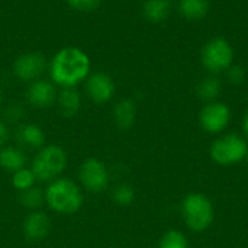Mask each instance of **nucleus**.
<instances>
[{
	"label": "nucleus",
	"instance_id": "f257e3e1",
	"mask_svg": "<svg viewBox=\"0 0 248 248\" xmlns=\"http://www.w3.org/2000/svg\"><path fill=\"white\" fill-rule=\"evenodd\" d=\"M51 78L62 89L76 87L89 76L90 60L87 54L78 48H64L55 54L51 62Z\"/></svg>",
	"mask_w": 248,
	"mask_h": 248
},
{
	"label": "nucleus",
	"instance_id": "f03ea898",
	"mask_svg": "<svg viewBox=\"0 0 248 248\" xmlns=\"http://www.w3.org/2000/svg\"><path fill=\"white\" fill-rule=\"evenodd\" d=\"M83 201L81 187L67 177H58L49 182L45 189V203L60 215H74L81 209Z\"/></svg>",
	"mask_w": 248,
	"mask_h": 248
},
{
	"label": "nucleus",
	"instance_id": "7ed1b4c3",
	"mask_svg": "<svg viewBox=\"0 0 248 248\" xmlns=\"http://www.w3.org/2000/svg\"><path fill=\"white\" fill-rule=\"evenodd\" d=\"M68 164V155L65 150L60 145L49 144L38 150L32 160L31 169L35 173L38 182L49 183L61 177L62 171Z\"/></svg>",
	"mask_w": 248,
	"mask_h": 248
},
{
	"label": "nucleus",
	"instance_id": "20e7f679",
	"mask_svg": "<svg viewBox=\"0 0 248 248\" xmlns=\"http://www.w3.org/2000/svg\"><path fill=\"white\" fill-rule=\"evenodd\" d=\"M182 217L186 225L195 231H206L215 218V211L211 199L203 193H189L183 198L180 205Z\"/></svg>",
	"mask_w": 248,
	"mask_h": 248
},
{
	"label": "nucleus",
	"instance_id": "39448f33",
	"mask_svg": "<svg viewBox=\"0 0 248 248\" xmlns=\"http://www.w3.org/2000/svg\"><path fill=\"white\" fill-rule=\"evenodd\" d=\"M211 158L219 166H234L246 160L248 153L247 140L238 134H225L211 145Z\"/></svg>",
	"mask_w": 248,
	"mask_h": 248
},
{
	"label": "nucleus",
	"instance_id": "423d86ee",
	"mask_svg": "<svg viewBox=\"0 0 248 248\" xmlns=\"http://www.w3.org/2000/svg\"><path fill=\"white\" fill-rule=\"evenodd\" d=\"M203 67L211 73L227 71L232 65L234 51L230 42L224 38H212L208 41L201 52Z\"/></svg>",
	"mask_w": 248,
	"mask_h": 248
},
{
	"label": "nucleus",
	"instance_id": "0eeeda50",
	"mask_svg": "<svg viewBox=\"0 0 248 248\" xmlns=\"http://www.w3.org/2000/svg\"><path fill=\"white\" fill-rule=\"evenodd\" d=\"M78 180L81 187L90 193H102L109 186V170L99 158H86L78 169Z\"/></svg>",
	"mask_w": 248,
	"mask_h": 248
},
{
	"label": "nucleus",
	"instance_id": "6e6552de",
	"mask_svg": "<svg viewBox=\"0 0 248 248\" xmlns=\"http://www.w3.org/2000/svg\"><path fill=\"white\" fill-rule=\"evenodd\" d=\"M231 121L230 108L218 100L206 103L199 113V124L208 134H221Z\"/></svg>",
	"mask_w": 248,
	"mask_h": 248
},
{
	"label": "nucleus",
	"instance_id": "1a4fd4ad",
	"mask_svg": "<svg viewBox=\"0 0 248 248\" xmlns=\"http://www.w3.org/2000/svg\"><path fill=\"white\" fill-rule=\"evenodd\" d=\"M45 57L41 52H26L17 57L13 71L22 81H33L45 70Z\"/></svg>",
	"mask_w": 248,
	"mask_h": 248
},
{
	"label": "nucleus",
	"instance_id": "9d476101",
	"mask_svg": "<svg viewBox=\"0 0 248 248\" xmlns=\"http://www.w3.org/2000/svg\"><path fill=\"white\" fill-rule=\"evenodd\" d=\"M116 86L113 78L106 73H94L89 76L86 92L94 103H106L115 94Z\"/></svg>",
	"mask_w": 248,
	"mask_h": 248
},
{
	"label": "nucleus",
	"instance_id": "9b49d317",
	"mask_svg": "<svg viewBox=\"0 0 248 248\" xmlns=\"http://www.w3.org/2000/svg\"><path fill=\"white\" fill-rule=\"evenodd\" d=\"M51 231V219L46 212L38 209L31 211L23 221V234L31 241H41L48 237Z\"/></svg>",
	"mask_w": 248,
	"mask_h": 248
},
{
	"label": "nucleus",
	"instance_id": "f8f14e48",
	"mask_svg": "<svg viewBox=\"0 0 248 248\" xmlns=\"http://www.w3.org/2000/svg\"><path fill=\"white\" fill-rule=\"evenodd\" d=\"M26 99L35 108H46L57 100V90L46 80H33L26 90Z\"/></svg>",
	"mask_w": 248,
	"mask_h": 248
},
{
	"label": "nucleus",
	"instance_id": "ddd939ff",
	"mask_svg": "<svg viewBox=\"0 0 248 248\" xmlns=\"http://www.w3.org/2000/svg\"><path fill=\"white\" fill-rule=\"evenodd\" d=\"M17 141L32 150H41L45 145V132L41 126L35 124H26L22 125L17 129Z\"/></svg>",
	"mask_w": 248,
	"mask_h": 248
},
{
	"label": "nucleus",
	"instance_id": "4468645a",
	"mask_svg": "<svg viewBox=\"0 0 248 248\" xmlns=\"http://www.w3.org/2000/svg\"><path fill=\"white\" fill-rule=\"evenodd\" d=\"M26 164L25 153L12 145H4L0 148V167L9 173H15L20 169H23Z\"/></svg>",
	"mask_w": 248,
	"mask_h": 248
},
{
	"label": "nucleus",
	"instance_id": "2eb2a0df",
	"mask_svg": "<svg viewBox=\"0 0 248 248\" xmlns=\"http://www.w3.org/2000/svg\"><path fill=\"white\" fill-rule=\"evenodd\" d=\"M135 118H137V106L134 100L124 99L116 103L113 109V119L121 129H129L134 125Z\"/></svg>",
	"mask_w": 248,
	"mask_h": 248
},
{
	"label": "nucleus",
	"instance_id": "dca6fc26",
	"mask_svg": "<svg viewBox=\"0 0 248 248\" xmlns=\"http://www.w3.org/2000/svg\"><path fill=\"white\" fill-rule=\"evenodd\" d=\"M170 10H171L170 0H147L142 7L144 17L151 23L164 22L169 17Z\"/></svg>",
	"mask_w": 248,
	"mask_h": 248
},
{
	"label": "nucleus",
	"instance_id": "f3484780",
	"mask_svg": "<svg viewBox=\"0 0 248 248\" xmlns=\"http://www.w3.org/2000/svg\"><path fill=\"white\" fill-rule=\"evenodd\" d=\"M57 99H58L60 109L65 116H74L76 113H78L81 108V96L74 87L62 89L57 96Z\"/></svg>",
	"mask_w": 248,
	"mask_h": 248
},
{
	"label": "nucleus",
	"instance_id": "a211bd4d",
	"mask_svg": "<svg viewBox=\"0 0 248 248\" xmlns=\"http://www.w3.org/2000/svg\"><path fill=\"white\" fill-rule=\"evenodd\" d=\"M179 12L189 20H201L209 13V0H179Z\"/></svg>",
	"mask_w": 248,
	"mask_h": 248
},
{
	"label": "nucleus",
	"instance_id": "6ab92c4d",
	"mask_svg": "<svg viewBox=\"0 0 248 248\" xmlns=\"http://www.w3.org/2000/svg\"><path fill=\"white\" fill-rule=\"evenodd\" d=\"M221 89H222V86H221V81H219V78H217V77H206V78H203L199 84H198V87H196V94H198V97L201 99V100H205V102H214L218 96H219V93H221Z\"/></svg>",
	"mask_w": 248,
	"mask_h": 248
},
{
	"label": "nucleus",
	"instance_id": "aec40b11",
	"mask_svg": "<svg viewBox=\"0 0 248 248\" xmlns=\"http://www.w3.org/2000/svg\"><path fill=\"white\" fill-rule=\"evenodd\" d=\"M20 205L29 211H38L45 205V190L38 186H33L25 192H20L19 196Z\"/></svg>",
	"mask_w": 248,
	"mask_h": 248
},
{
	"label": "nucleus",
	"instance_id": "412c9836",
	"mask_svg": "<svg viewBox=\"0 0 248 248\" xmlns=\"http://www.w3.org/2000/svg\"><path fill=\"white\" fill-rule=\"evenodd\" d=\"M36 182H38V179H36V176H35V173L32 171L31 167L25 166L23 169L12 173V186L19 193L25 192V190H28V189H31L33 186H36Z\"/></svg>",
	"mask_w": 248,
	"mask_h": 248
},
{
	"label": "nucleus",
	"instance_id": "4be33fe9",
	"mask_svg": "<svg viewBox=\"0 0 248 248\" xmlns=\"http://www.w3.org/2000/svg\"><path fill=\"white\" fill-rule=\"evenodd\" d=\"M158 248H189V243L183 232L170 230L161 237Z\"/></svg>",
	"mask_w": 248,
	"mask_h": 248
},
{
	"label": "nucleus",
	"instance_id": "5701e85b",
	"mask_svg": "<svg viewBox=\"0 0 248 248\" xmlns=\"http://www.w3.org/2000/svg\"><path fill=\"white\" fill-rule=\"evenodd\" d=\"M112 198H113L116 205L129 206L135 199V190H134L132 186L124 183V185H119L118 187H115V190L112 193Z\"/></svg>",
	"mask_w": 248,
	"mask_h": 248
},
{
	"label": "nucleus",
	"instance_id": "b1692460",
	"mask_svg": "<svg viewBox=\"0 0 248 248\" xmlns=\"http://www.w3.org/2000/svg\"><path fill=\"white\" fill-rule=\"evenodd\" d=\"M73 9L81 10V12H92L100 6L102 0H65Z\"/></svg>",
	"mask_w": 248,
	"mask_h": 248
},
{
	"label": "nucleus",
	"instance_id": "393cba45",
	"mask_svg": "<svg viewBox=\"0 0 248 248\" xmlns=\"http://www.w3.org/2000/svg\"><path fill=\"white\" fill-rule=\"evenodd\" d=\"M227 77L232 84H241L246 78V71L241 65H231L227 70Z\"/></svg>",
	"mask_w": 248,
	"mask_h": 248
},
{
	"label": "nucleus",
	"instance_id": "a878e982",
	"mask_svg": "<svg viewBox=\"0 0 248 248\" xmlns=\"http://www.w3.org/2000/svg\"><path fill=\"white\" fill-rule=\"evenodd\" d=\"M23 112H25V110H23V108H22L20 105L13 103V105H10V106L7 108V110H6V118L9 119V122H17V121L22 119Z\"/></svg>",
	"mask_w": 248,
	"mask_h": 248
},
{
	"label": "nucleus",
	"instance_id": "bb28decb",
	"mask_svg": "<svg viewBox=\"0 0 248 248\" xmlns=\"http://www.w3.org/2000/svg\"><path fill=\"white\" fill-rule=\"evenodd\" d=\"M7 140H9V129H7V125H6L3 121H0V148H3V147L6 145Z\"/></svg>",
	"mask_w": 248,
	"mask_h": 248
},
{
	"label": "nucleus",
	"instance_id": "cd10ccee",
	"mask_svg": "<svg viewBox=\"0 0 248 248\" xmlns=\"http://www.w3.org/2000/svg\"><path fill=\"white\" fill-rule=\"evenodd\" d=\"M243 129H244V134H246V137H247L248 140V110L246 112V116L243 119Z\"/></svg>",
	"mask_w": 248,
	"mask_h": 248
},
{
	"label": "nucleus",
	"instance_id": "c85d7f7f",
	"mask_svg": "<svg viewBox=\"0 0 248 248\" xmlns=\"http://www.w3.org/2000/svg\"><path fill=\"white\" fill-rule=\"evenodd\" d=\"M1 99H3V97H1V92H0V106H1Z\"/></svg>",
	"mask_w": 248,
	"mask_h": 248
},
{
	"label": "nucleus",
	"instance_id": "c756f323",
	"mask_svg": "<svg viewBox=\"0 0 248 248\" xmlns=\"http://www.w3.org/2000/svg\"><path fill=\"white\" fill-rule=\"evenodd\" d=\"M246 160H247V164H248V153H247V157H246Z\"/></svg>",
	"mask_w": 248,
	"mask_h": 248
}]
</instances>
